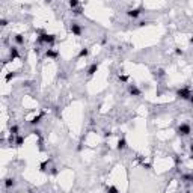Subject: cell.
Here are the masks:
<instances>
[{
	"label": "cell",
	"instance_id": "obj_32",
	"mask_svg": "<svg viewBox=\"0 0 193 193\" xmlns=\"http://www.w3.org/2000/svg\"><path fill=\"white\" fill-rule=\"evenodd\" d=\"M110 136H112L110 131H104V137H110Z\"/></svg>",
	"mask_w": 193,
	"mask_h": 193
},
{
	"label": "cell",
	"instance_id": "obj_31",
	"mask_svg": "<svg viewBox=\"0 0 193 193\" xmlns=\"http://www.w3.org/2000/svg\"><path fill=\"white\" fill-rule=\"evenodd\" d=\"M164 76V70H158V77H163Z\"/></svg>",
	"mask_w": 193,
	"mask_h": 193
},
{
	"label": "cell",
	"instance_id": "obj_29",
	"mask_svg": "<svg viewBox=\"0 0 193 193\" xmlns=\"http://www.w3.org/2000/svg\"><path fill=\"white\" fill-rule=\"evenodd\" d=\"M101 44H103V45H104V44H107V36H106V35L101 38Z\"/></svg>",
	"mask_w": 193,
	"mask_h": 193
},
{
	"label": "cell",
	"instance_id": "obj_12",
	"mask_svg": "<svg viewBox=\"0 0 193 193\" xmlns=\"http://www.w3.org/2000/svg\"><path fill=\"white\" fill-rule=\"evenodd\" d=\"M45 44H47L48 47H53V45L56 44V35H51V33H48L47 38H45Z\"/></svg>",
	"mask_w": 193,
	"mask_h": 193
},
{
	"label": "cell",
	"instance_id": "obj_26",
	"mask_svg": "<svg viewBox=\"0 0 193 193\" xmlns=\"http://www.w3.org/2000/svg\"><path fill=\"white\" fill-rule=\"evenodd\" d=\"M119 80L124 82V83H127L128 82V76H119Z\"/></svg>",
	"mask_w": 193,
	"mask_h": 193
},
{
	"label": "cell",
	"instance_id": "obj_13",
	"mask_svg": "<svg viewBox=\"0 0 193 193\" xmlns=\"http://www.w3.org/2000/svg\"><path fill=\"white\" fill-rule=\"evenodd\" d=\"M89 56V48L88 47H83L80 51H78V55H77V59H82V57H88Z\"/></svg>",
	"mask_w": 193,
	"mask_h": 193
},
{
	"label": "cell",
	"instance_id": "obj_16",
	"mask_svg": "<svg viewBox=\"0 0 193 193\" xmlns=\"http://www.w3.org/2000/svg\"><path fill=\"white\" fill-rule=\"evenodd\" d=\"M24 140H26V137H24L23 134H18V136L15 137V143H14V145H15V146H21V145L24 143Z\"/></svg>",
	"mask_w": 193,
	"mask_h": 193
},
{
	"label": "cell",
	"instance_id": "obj_33",
	"mask_svg": "<svg viewBox=\"0 0 193 193\" xmlns=\"http://www.w3.org/2000/svg\"><path fill=\"white\" fill-rule=\"evenodd\" d=\"M51 175H57V169H56V168L51 169Z\"/></svg>",
	"mask_w": 193,
	"mask_h": 193
},
{
	"label": "cell",
	"instance_id": "obj_38",
	"mask_svg": "<svg viewBox=\"0 0 193 193\" xmlns=\"http://www.w3.org/2000/svg\"><path fill=\"white\" fill-rule=\"evenodd\" d=\"M192 183H193V177H192Z\"/></svg>",
	"mask_w": 193,
	"mask_h": 193
},
{
	"label": "cell",
	"instance_id": "obj_14",
	"mask_svg": "<svg viewBox=\"0 0 193 193\" xmlns=\"http://www.w3.org/2000/svg\"><path fill=\"white\" fill-rule=\"evenodd\" d=\"M9 134L11 136H18L20 134V127L18 125H11L9 127Z\"/></svg>",
	"mask_w": 193,
	"mask_h": 193
},
{
	"label": "cell",
	"instance_id": "obj_17",
	"mask_svg": "<svg viewBox=\"0 0 193 193\" xmlns=\"http://www.w3.org/2000/svg\"><path fill=\"white\" fill-rule=\"evenodd\" d=\"M70 8L74 11V9H77V8H80V2H78V0H70Z\"/></svg>",
	"mask_w": 193,
	"mask_h": 193
},
{
	"label": "cell",
	"instance_id": "obj_39",
	"mask_svg": "<svg viewBox=\"0 0 193 193\" xmlns=\"http://www.w3.org/2000/svg\"><path fill=\"white\" fill-rule=\"evenodd\" d=\"M9 193H12V192H9Z\"/></svg>",
	"mask_w": 193,
	"mask_h": 193
},
{
	"label": "cell",
	"instance_id": "obj_24",
	"mask_svg": "<svg viewBox=\"0 0 193 193\" xmlns=\"http://www.w3.org/2000/svg\"><path fill=\"white\" fill-rule=\"evenodd\" d=\"M175 55H177V56H184V50H181V48L177 47V48H175Z\"/></svg>",
	"mask_w": 193,
	"mask_h": 193
},
{
	"label": "cell",
	"instance_id": "obj_10",
	"mask_svg": "<svg viewBox=\"0 0 193 193\" xmlns=\"http://www.w3.org/2000/svg\"><path fill=\"white\" fill-rule=\"evenodd\" d=\"M98 68H100V63L98 62H95V63H92L89 68H88V77H92L95 74V72L98 71Z\"/></svg>",
	"mask_w": 193,
	"mask_h": 193
},
{
	"label": "cell",
	"instance_id": "obj_19",
	"mask_svg": "<svg viewBox=\"0 0 193 193\" xmlns=\"http://www.w3.org/2000/svg\"><path fill=\"white\" fill-rule=\"evenodd\" d=\"M106 192H107V193H119L116 185H109V187H106Z\"/></svg>",
	"mask_w": 193,
	"mask_h": 193
},
{
	"label": "cell",
	"instance_id": "obj_23",
	"mask_svg": "<svg viewBox=\"0 0 193 193\" xmlns=\"http://www.w3.org/2000/svg\"><path fill=\"white\" fill-rule=\"evenodd\" d=\"M174 162H175V166L178 168V166L181 164V158H179V155H174Z\"/></svg>",
	"mask_w": 193,
	"mask_h": 193
},
{
	"label": "cell",
	"instance_id": "obj_7",
	"mask_svg": "<svg viewBox=\"0 0 193 193\" xmlns=\"http://www.w3.org/2000/svg\"><path fill=\"white\" fill-rule=\"evenodd\" d=\"M20 57V51L17 47H9V61H14V59H18Z\"/></svg>",
	"mask_w": 193,
	"mask_h": 193
},
{
	"label": "cell",
	"instance_id": "obj_28",
	"mask_svg": "<svg viewBox=\"0 0 193 193\" xmlns=\"http://www.w3.org/2000/svg\"><path fill=\"white\" fill-rule=\"evenodd\" d=\"M142 168H145V169H152V166H151L149 163H142Z\"/></svg>",
	"mask_w": 193,
	"mask_h": 193
},
{
	"label": "cell",
	"instance_id": "obj_30",
	"mask_svg": "<svg viewBox=\"0 0 193 193\" xmlns=\"http://www.w3.org/2000/svg\"><path fill=\"white\" fill-rule=\"evenodd\" d=\"M146 24H149V21H140L139 23V27H143V26H146Z\"/></svg>",
	"mask_w": 193,
	"mask_h": 193
},
{
	"label": "cell",
	"instance_id": "obj_35",
	"mask_svg": "<svg viewBox=\"0 0 193 193\" xmlns=\"http://www.w3.org/2000/svg\"><path fill=\"white\" fill-rule=\"evenodd\" d=\"M189 103L193 106V94H192V97H190V100H189Z\"/></svg>",
	"mask_w": 193,
	"mask_h": 193
},
{
	"label": "cell",
	"instance_id": "obj_9",
	"mask_svg": "<svg viewBox=\"0 0 193 193\" xmlns=\"http://www.w3.org/2000/svg\"><path fill=\"white\" fill-rule=\"evenodd\" d=\"M42 116H44V112H41V113H39V115H36V116H33V118L30 119V122H29V124L32 125V127H36V125L41 122Z\"/></svg>",
	"mask_w": 193,
	"mask_h": 193
},
{
	"label": "cell",
	"instance_id": "obj_18",
	"mask_svg": "<svg viewBox=\"0 0 193 193\" xmlns=\"http://www.w3.org/2000/svg\"><path fill=\"white\" fill-rule=\"evenodd\" d=\"M193 174H181V181L183 183H190Z\"/></svg>",
	"mask_w": 193,
	"mask_h": 193
},
{
	"label": "cell",
	"instance_id": "obj_36",
	"mask_svg": "<svg viewBox=\"0 0 193 193\" xmlns=\"http://www.w3.org/2000/svg\"><path fill=\"white\" fill-rule=\"evenodd\" d=\"M190 152H192V154H193V142L190 143Z\"/></svg>",
	"mask_w": 193,
	"mask_h": 193
},
{
	"label": "cell",
	"instance_id": "obj_3",
	"mask_svg": "<svg viewBox=\"0 0 193 193\" xmlns=\"http://www.w3.org/2000/svg\"><path fill=\"white\" fill-rule=\"evenodd\" d=\"M70 30L72 32V35H76V36H82V33H83V27L76 21H72L70 24Z\"/></svg>",
	"mask_w": 193,
	"mask_h": 193
},
{
	"label": "cell",
	"instance_id": "obj_1",
	"mask_svg": "<svg viewBox=\"0 0 193 193\" xmlns=\"http://www.w3.org/2000/svg\"><path fill=\"white\" fill-rule=\"evenodd\" d=\"M192 88L190 86H183V88H178L177 91H175V95H177V98H179V100H184V101H189L190 100V97H192Z\"/></svg>",
	"mask_w": 193,
	"mask_h": 193
},
{
	"label": "cell",
	"instance_id": "obj_5",
	"mask_svg": "<svg viewBox=\"0 0 193 193\" xmlns=\"http://www.w3.org/2000/svg\"><path fill=\"white\" fill-rule=\"evenodd\" d=\"M15 184H17V181H15V178L14 177H8V178H5L3 179V185H5V189H12V187H15Z\"/></svg>",
	"mask_w": 193,
	"mask_h": 193
},
{
	"label": "cell",
	"instance_id": "obj_21",
	"mask_svg": "<svg viewBox=\"0 0 193 193\" xmlns=\"http://www.w3.org/2000/svg\"><path fill=\"white\" fill-rule=\"evenodd\" d=\"M15 76H17V72H9V74H6L5 80H6V82H11V80H12V78H14Z\"/></svg>",
	"mask_w": 193,
	"mask_h": 193
},
{
	"label": "cell",
	"instance_id": "obj_2",
	"mask_svg": "<svg viewBox=\"0 0 193 193\" xmlns=\"http://www.w3.org/2000/svg\"><path fill=\"white\" fill-rule=\"evenodd\" d=\"M190 133H192V127H190V124H187V122H183V124H179L177 127V134L181 136V137L189 136Z\"/></svg>",
	"mask_w": 193,
	"mask_h": 193
},
{
	"label": "cell",
	"instance_id": "obj_11",
	"mask_svg": "<svg viewBox=\"0 0 193 193\" xmlns=\"http://www.w3.org/2000/svg\"><path fill=\"white\" fill-rule=\"evenodd\" d=\"M45 57H48V59H57L59 57V51L53 50V48H48L47 51H45Z\"/></svg>",
	"mask_w": 193,
	"mask_h": 193
},
{
	"label": "cell",
	"instance_id": "obj_34",
	"mask_svg": "<svg viewBox=\"0 0 193 193\" xmlns=\"http://www.w3.org/2000/svg\"><path fill=\"white\" fill-rule=\"evenodd\" d=\"M189 44H192V45H193V35L189 38Z\"/></svg>",
	"mask_w": 193,
	"mask_h": 193
},
{
	"label": "cell",
	"instance_id": "obj_27",
	"mask_svg": "<svg viewBox=\"0 0 193 193\" xmlns=\"http://www.w3.org/2000/svg\"><path fill=\"white\" fill-rule=\"evenodd\" d=\"M32 133H33V134H35V136H38V137H41V130H39V128H35V130H33Z\"/></svg>",
	"mask_w": 193,
	"mask_h": 193
},
{
	"label": "cell",
	"instance_id": "obj_6",
	"mask_svg": "<svg viewBox=\"0 0 193 193\" xmlns=\"http://www.w3.org/2000/svg\"><path fill=\"white\" fill-rule=\"evenodd\" d=\"M128 94L133 97H140L142 95V91L137 88L136 85H128Z\"/></svg>",
	"mask_w": 193,
	"mask_h": 193
},
{
	"label": "cell",
	"instance_id": "obj_20",
	"mask_svg": "<svg viewBox=\"0 0 193 193\" xmlns=\"http://www.w3.org/2000/svg\"><path fill=\"white\" fill-rule=\"evenodd\" d=\"M47 166H48V160L42 162L41 164H39V170H41V172H45V170H47Z\"/></svg>",
	"mask_w": 193,
	"mask_h": 193
},
{
	"label": "cell",
	"instance_id": "obj_8",
	"mask_svg": "<svg viewBox=\"0 0 193 193\" xmlns=\"http://www.w3.org/2000/svg\"><path fill=\"white\" fill-rule=\"evenodd\" d=\"M127 148H128V145H127V140H125L124 137H121V139H119V140H118V143H116V149H118V151H125Z\"/></svg>",
	"mask_w": 193,
	"mask_h": 193
},
{
	"label": "cell",
	"instance_id": "obj_4",
	"mask_svg": "<svg viewBox=\"0 0 193 193\" xmlns=\"http://www.w3.org/2000/svg\"><path fill=\"white\" fill-rule=\"evenodd\" d=\"M142 11H143L142 6H139V8H134V9H128V11H127V15H128L130 18L134 20V18H139V17H140Z\"/></svg>",
	"mask_w": 193,
	"mask_h": 193
},
{
	"label": "cell",
	"instance_id": "obj_37",
	"mask_svg": "<svg viewBox=\"0 0 193 193\" xmlns=\"http://www.w3.org/2000/svg\"><path fill=\"white\" fill-rule=\"evenodd\" d=\"M190 158H192V160H193V154H192V155H190Z\"/></svg>",
	"mask_w": 193,
	"mask_h": 193
},
{
	"label": "cell",
	"instance_id": "obj_15",
	"mask_svg": "<svg viewBox=\"0 0 193 193\" xmlns=\"http://www.w3.org/2000/svg\"><path fill=\"white\" fill-rule=\"evenodd\" d=\"M14 41H15L18 45H23V44H24V36L21 35V33H17V35H14Z\"/></svg>",
	"mask_w": 193,
	"mask_h": 193
},
{
	"label": "cell",
	"instance_id": "obj_25",
	"mask_svg": "<svg viewBox=\"0 0 193 193\" xmlns=\"http://www.w3.org/2000/svg\"><path fill=\"white\" fill-rule=\"evenodd\" d=\"M0 26H2V27L8 26V20H6V18H2V20H0Z\"/></svg>",
	"mask_w": 193,
	"mask_h": 193
},
{
	"label": "cell",
	"instance_id": "obj_22",
	"mask_svg": "<svg viewBox=\"0 0 193 193\" xmlns=\"http://www.w3.org/2000/svg\"><path fill=\"white\" fill-rule=\"evenodd\" d=\"M82 12H83V8H77V9H74V11H72V15L78 17V15H82Z\"/></svg>",
	"mask_w": 193,
	"mask_h": 193
}]
</instances>
